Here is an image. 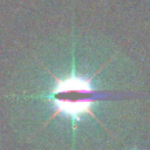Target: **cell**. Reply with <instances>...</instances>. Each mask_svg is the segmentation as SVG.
Returning <instances> with one entry per match:
<instances>
[{
	"label": "cell",
	"mask_w": 150,
	"mask_h": 150,
	"mask_svg": "<svg viewBox=\"0 0 150 150\" xmlns=\"http://www.w3.org/2000/svg\"><path fill=\"white\" fill-rule=\"evenodd\" d=\"M134 150H137V149H134Z\"/></svg>",
	"instance_id": "7a4b0ae2"
},
{
	"label": "cell",
	"mask_w": 150,
	"mask_h": 150,
	"mask_svg": "<svg viewBox=\"0 0 150 150\" xmlns=\"http://www.w3.org/2000/svg\"><path fill=\"white\" fill-rule=\"evenodd\" d=\"M90 79L81 75H69L66 79H55V87L50 95L55 107L54 115L64 114L74 121L83 114H91L94 100Z\"/></svg>",
	"instance_id": "6da1fadb"
}]
</instances>
